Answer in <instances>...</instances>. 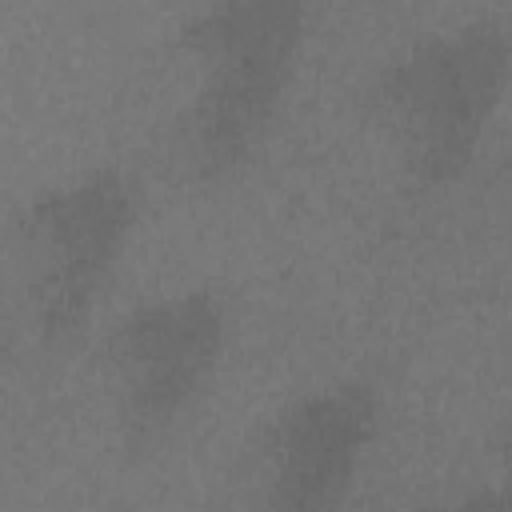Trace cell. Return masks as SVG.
Here are the masks:
<instances>
[{"instance_id":"277c9868","label":"cell","mask_w":512,"mask_h":512,"mask_svg":"<svg viewBox=\"0 0 512 512\" xmlns=\"http://www.w3.org/2000/svg\"><path fill=\"white\" fill-rule=\"evenodd\" d=\"M228 308L212 288H180L128 308L104 336V380L124 452L168 440L216 376Z\"/></svg>"},{"instance_id":"3957f363","label":"cell","mask_w":512,"mask_h":512,"mask_svg":"<svg viewBox=\"0 0 512 512\" xmlns=\"http://www.w3.org/2000/svg\"><path fill=\"white\" fill-rule=\"evenodd\" d=\"M140 216L124 168H92L28 196L4 228L20 308L40 344H72L100 304Z\"/></svg>"},{"instance_id":"5b68a950","label":"cell","mask_w":512,"mask_h":512,"mask_svg":"<svg viewBox=\"0 0 512 512\" xmlns=\"http://www.w3.org/2000/svg\"><path fill=\"white\" fill-rule=\"evenodd\" d=\"M380 432L368 380H336L276 408L244 468V512H340Z\"/></svg>"},{"instance_id":"6da1fadb","label":"cell","mask_w":512,"mask_h":512,"mask_svg":"<svg viewBox=\"0 0 512 512\" xmlns=\"http://www.w3.org/2000/svg\"><path fill=\"white\" fill-rule=\"evenodd\" d=\"M304 48V8L292 0H228L196 8L172 40L184 68L164 152L176 180L216 188L264 148Z\"/></svg>"},{"instance_id":"8992f818","label":"cell","mask_w":512,"mask_h":512,"mask_svg":"<svg viewBox=\"0 0 512 512\" xmlns=\"http://www.w3.org/2000/svg\"><path fill=\"white\" fill-rule=\"evenodd\" d=\"M432 512H508V496L500 484H488V488H472V492H464V496H456Z\"/></svg>"},{"instance_id":"7a4b0ae2","label":"cell","mask_w":512,"mask_h":512,"mask_svg":"<svg viewBox=\"0 0 512 512\" xmlns=\"http://www.w3.org/2000/svg\"><path fill=\"white\" fill-rule=\"evenodd\" d=\"M512 64L496 16L428 32L388 56L368 84V116L416 188H452L476 160Z\"/></svg>"}]
</instances>
